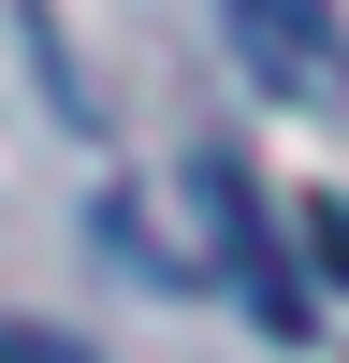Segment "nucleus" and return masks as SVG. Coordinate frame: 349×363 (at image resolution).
Masks as SVG:
<instances>
[{
    "label": "nucleus",
    "instance_id": "obj_3",
    "mask_svg": "<svg viewBox=\"0 0 349 363\" xmlns=\"http://www.w3.org/2000/svg\"><path fill=\"white\" fill-rule=\"evenodd\" d=\"M0 363H102V349H73V335H44V320H0Z\"/></svg>",
    "mask_w": 349,
    "mask_h": 363
},
{
    "label": "nucleus",
    "instance_id": "obj_4",
    "mask_svg": "<svg viewBox=\"0 0 349 363\" xmlns=\"http://www.w3.org/2000/svg\"><path fill=\"white\" fill-rule=\"evenodd\" d=\"M306 247H320V277L349 291V203H306Z\"/></svg>",
    "mask_w": 349,
    "mask_h": 363
},
{
    "label": "nucleus",
    "instance_id": "obj_1",
    "mask_svg": "<svg viewBox=\"0 0 349 363\" xmlns=\"http://www.w3.org/2000/svg\"><path fill=\"white\" fill-rule=\"evenodd\" d=\"M218 29H233V58H248L262 102L349 116V29H335V0H218Z\"/></svg>",
    "mask_w": 349,
    "mask_h": 363
},
{
    "label": "nucleus",
    "instance_id": "obj_2",
    "mask_svg": "<svg viewBox=\"0 0 349 363\" xmlns=\"http://www.w3.org/2000/svg\"><path fill=\"white\" fill-rule=\"evenodd\" d=\"M189 189H204V218H218V262H233V277H248V306L277 320V335H306V277H291V262H277V218H262V189H248V174H233V160H204Z\"/></svg>",
    "mask_w": 349,
    "mask_h": 363
}]
</instances>
